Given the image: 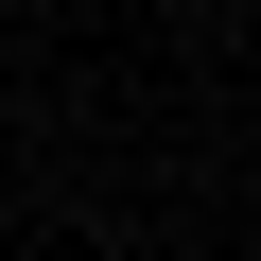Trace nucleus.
Returning a JSON list of instances; mask_svg holds the SVG:
<instances>
[{
  "label": "nucleus",
  "instance_id": "f257e3e1",
  "mask_svg": "<svg viewBox=\"0 0 261 261\" xmlns=\"http://www.w3.org/2000/svg\"><path fill=\"white\" fill-rule=\"evenodd\" d=\"M244 261H261V244H244Z\"/></svg>",
  "mask_w": 261,
  "mask_h": 261
}]
</instances>
